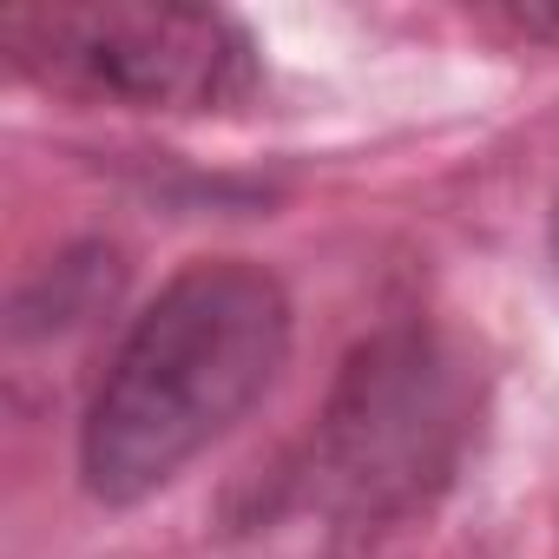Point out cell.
<instances>
[{
  "mask_svg": "<svg viewBox=\"0 0 559 559\" xmlns=\"http://www.w3.org/2000/svg\"><path fill=\"white\" fill-rule=\"evenodd\" d=\"M290 290L250 257H198L112 343L80 415V487L139 507L224 441L290 362Z\"/></svg>",
  "mask_w": 559,
  "mask_h": 559,
  "instance_id": "obj_1",
  "label": "cell"
},
{
  "mask_svg": "<svg viewBox=\"0 0 559 559\" xmlns=\"http://www.w3.org/2000/svg\"><path fill=\"white\" fill-rule=\"evenodd\" d=\"M461 428L467 402L441 343L428 330H382L349 356L304 461L284 467V500L343 533H369L448 480Z\"/></svg>",
  "mask_w": 559,
  "mask_h": 559,
  "instance_id": "obj_2",
  "label": "cell"
},
{
  "mask_svg": "<svg viewBox=\"0 0 559 559\" xmlns=\"http://www.w3.org/2000/svg\"><path fill=\"white\" fill-rule=\"evenodd\" d=\"M0 47L53 93L132 112H230L263 80L243 21L171 0H21Z\"/></svg>",
  "mask_w": 559,
  "mask_h": 559,
  "instance_id": "obj_3",
  "label": "cell"
},
{
  "mask_svg": "<svg viewBox=\"0 0 559 559\" xmlns=\"http://www.w3.org/2000/svg\"><path fill=\"white\" fill-rule=\"evenodd\" d=\"M507 27L526 40H559V8H507Z\"/></svg>",
  "mask_w": 559,
  "mask_h": 559,
  "instance_id": "obj_4",
  "label": "cell"
},
{
  "mask_svg": "<svg viewBox=\"0 0 559 559\" xmlns=\"http://www.w3.org/2000/svg\"><path fill=\"white\" fill-rule=\"evenodd\" d=\"M552 263H559V204H552Z\"/></svg>",
  "mask_w": 559,
  "mask_h": 559,
  "instance_id": "obj_5",
  "label": "cell"
}]
</instances>
